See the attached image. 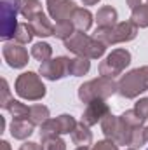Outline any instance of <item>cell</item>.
I'll return each instance as SVG.
<instances>
[{
    "instance_id": "cell-1",
    "label": "cell",
    "mask_w": 148,
    "mask_h": 150,
    "mask_svg": "<svg viewBox=\"0 0 148 150\" xmlns=\"http://www.w3.org/2000/svg\"><path fill=\"white\" fill-rule=\"evenodd\" d=\"M49 54H51V49L47 44H37L33 47V56L38 59H45V58H49Z\"/></svg>"
},
{
    "instance_id": "cell-4",
    "label": "cell",
    "mask_w": 148,
    "mask_h": 150,
    "mask_svg": "<svg viewBox=\"0 0 148 150\" xmlns=\"http://www.w3.org/2000/svg\"><path fill=\"white\" fill-rule=\"evenodd\" d=\"M77 16H78L77 25H78L80 28H87L89 23H91V14H89L87 11H77Z\"/></svg>"
},
{
    "instance_id": "cell-2",
    "label": "cell",
    "mask_w": 148,
    "mask_h": 150,
    "mask_svg": "<svg viewBox=\"0 0 148 150\" xmlns=\"http://www.w3.org/2000/svg\"><path fill=\"white\" fill-rule=\"evenodd\" d=\"M113 19H115V11L110 9V7H106V9H103V11L99 12V23L110 25V23H113Z\"/></svg>"
},
{
    "instance_id": "cell-5",
    "label": "cell",
    "mask_w": 148,
    "mask_h": 150,
    "mask_svg": "<svg viewBox=\"0 0 148 150\" xmlns=\"http://www.w3.org/2000/svg\"><path fill=\"white\" fill-rule=\"evenodd\" d=\"M94 150H117V147L111 145V143H106V142H101V143L96 145V149Z\"/></svg>"
},
{
    "instance_id": "cell-3",
    "label": "cell",
    "mask_w": 148,
    "mask_h": 150,
    "mask_svg": "<svg viewBox=\"0 0 148 150\" xmlns=\"http://www.w3.org/2000/svg\"><path fill=\"white\" fill-rule=\"evenodd\" d=\"M30 133H32V127H30V126H19V122H14V124H12V134H14V136L23 138V136H26V134H30Z\"/></svg>"
},
{
    "instance_id": "cell-6",
    "label": "cell",
    "mask_w": 148,
    "mask_h": 150,
    "mask_svg": "<svg viewBox=\"0 0 148 150\" xmlns=\"http://www.w3.org/2000/svg\"><path fill=\"white\" fill-rule=\"evenodd\" d=\"M80 150H84V149H80Z\"/></svg>"
}]
</instances>
